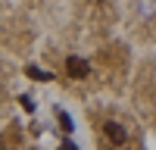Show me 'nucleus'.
<instances>
[{"mask_svg":"<svg viewBox=\"0 0 156 150\" xmlns=\"http://www.w3.org/2000/svg\"><path fill=\"white\" fill-rule=\"evenodd\" d=\"M103 131H106V138H109V141H112L115 147H122V144L128 141V131L122 128L119 122H106V125H103Z\"/></svg>","mask_w":156,"mask_h":150,"instance_id":"nucleus-1","label":"nucleus"},{"mask_svg":"<svg viewBox=\"0 0 156 150\" xmlns=\"http://www.w3.org/2000/svg\"><path fill=\"white\" fill-rule=\"evenodd\" d=\"M66 72L72 75V78H84V75L90 72V66H87L81 56H69V59H66Z\"/></svg>","mask_w":156,"mask_h":150,"instance_id":"nucleus-2","label":"nucleus"},{"mask_svg":"<svg viewBox=\"0 0 156 150\" xmlns=\"http://www.w3.org/2000/svg\"><path fill=\"white\" fill-rule=\"evenodd\" d=\"M25 75H28V78H34V81H50V78H53L50 72L37 69V66H28V69H25Z\"/></svg>","mask_w":156,"mask_h":150,"instance_id":"nucleus-3","label":"nucleus"},{"mask_svg":"<svg viewBox=\"0 0 156 150\" xmlns=\"http://www.w3.org/2000/svg\"><path fill=\"white\" fill-rule=\"evenodd\" d=\"M59 122H62V131H72L75 125H72V116L69 112H59Z\"/></svg>","mask_w":156,"mask_h":150,"instance_id":"nucleus-4","label":"nucleus"},{"mask_svg":"<svg viewBox=\"0 0 156 150\" xmlns=\"http://www.w3.org/2000/svg\"><path fill=\"white\" fill-rule=\"evenodd\" d=\"M19 100H22V109H28V112H31V109H34V100H31V97H28V94H25V97H19Z\"/></svg>","mask_w":156,"mask_h":150,"instance_id":"nucleus-5","label":"nucleus"},{"mask_svg":"<svg viewBox=\"0 0 156 150\" xmlns=\"http://www.w3.org/2000/svg\"><path fill=\"white\" fill-rule=\"evenodd\" d=\"M62 150H78V147H75L72 141H66V144H62Z\"/></svg>","mask_w":156,"mask_h":150,"instance_id":"nucleus-6","label":"nucleus"},{"mask_svg":"<svg viewBox=\"0 0 156 150\" xmlns=\"http://www.w3.org/2000/svg\"><path fill=\"white\" fill-rule=\"evenodd\" d=\"M90 3H100V0H90Z\"/></svg>","mask_w":156,"mask_h":150,"instance_id":"nucleus-7","label":"nucleus"}]
</instances>
